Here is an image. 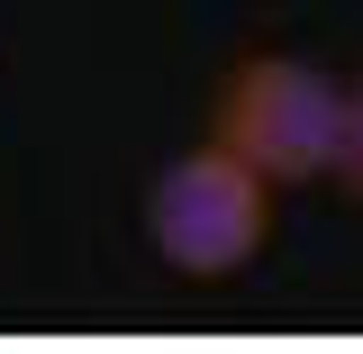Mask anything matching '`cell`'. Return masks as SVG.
<instances>
[{
	"label": "cell",
	"mask_w": 363,
	"mask_h": 354,
	"mask_svg": "<svg viewBox=\"0 0 363 354\" xmlns=\"http://www.w3.org/2000/svg\"><path fill=\"white\" fill-rule=\"evenodd\" d=\"M272 236V182L245 164V155H227L218 136L209 145H191L173 155L155 191H145V245L182 272V282H227V272H245L264 255Z\"/></svg>",
	"instance_id": "obj_1"
},
{
	"label": "cell",
	"mask_w": 363,
	"mask_h": 354,
	"mask_svg": "<svg viewBox=\"0 0 363 354\" xmlns=\"http://www.w3.org/2000/svg\"><path fill=\"white\" fill-rule=\"evenodd\" d=\"M227 155H245L264 182H327L336 136H345V82L318 73L309 55H245L218 82V128Z\"/></svg>",
	"instance_id": "obj_2"
},
{
	"label": "cell",
	"mask_w": 363,
	"mask_h": 354,
	"mask_svg": "<svg viewBox=\"0 0 363 354\" xmlns=\"http://www.w3.org/2000/svg\"><path fill=\"white\" fill-rule=\"evenodd\" d=\"M336 182L363 200V82H345V136H336Z\"/></svg>",
	"instance_id": "obj_3"
}]
</instances>
